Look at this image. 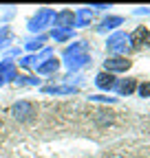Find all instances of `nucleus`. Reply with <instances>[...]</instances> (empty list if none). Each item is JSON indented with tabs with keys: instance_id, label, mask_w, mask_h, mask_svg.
Listing matches in <instances>:
<instances>
[{
	"instance_id": "19",
	"label": "nucleus",
	"mask_w": 150,
	"mask_h": 158,
	"mask_svg": "<svg viewBox=\"0 0 150 158\" xmlns=\"http://www.w3.org/2000/svg\"><path fill=\"white\" fill-rule=\"evenodd\" d=\"M146 44H150V33H148V40H146Z\"/></svg>"
},
{
	"instance_id": "1",
	"label": "nucleus",
	"mask_w": 150,
	"mask_h": 158,
	"mask_svg": "<svg viewBox=\"0 0 150 158\" xmlns=\"http://www.w3.org/2000/svg\"><path fill=\"white\" fill-rule=\"evenodd\" d=\"M64 57H66V66H68L71 70L82 68V66L88 62V59H90L88 53H86V46H84V44H77V46H73V48H66Z\"/></svg>"
},
{
	"instance_id": "3",
	"label": "nucleus",
	"mask_w": 150,
	"mask_h": 158,
	"mask_svg": "<svg viewBox=\"0 0 150 158\" xmlns=\"http://www.w3.org/2000/svg\"><path fill=\"white\" fill-rule=\"evenodd\" d=\"M11 114H13L15 121H29L35 114V108H33L31 101H18V103L11 106Z\"/></svg>"
},
{
	"instance_id": "8",
	"label": "nucleus",
	"mask_w": 150,
	"mask_h": 158,
	"mask_svg": "<svg viewBox=\"0 0 150 158\" xmlns=\"http://www.w3.org/2000/svg\"><path fill=\"white\" fill-rule=\"evenodd\" d=\"M128 40H130V48H141L148 40V31L143 27H139V29H135L133 35H128Z\"/></svg>"
},
{
	"instance_id": "2",
	"label": "nucleus",
	"mask_w": 150,
	"mask_h": 158,
	"mask_svg": "<svg viewBox=\"0 0 150 158\" xmlns=\"http://www.w3.org/2000/svg\"><path fill=\"white\" fill-rule=\"evenodd\" d=\"M106 48H108V53H113V55H121V53H126V51L130 48V40H128L126 33H115V35L108 37Z\"/></svg>"
},
{
	"instance_id": "18",
	"label": "nucleus",
	"mask_w": 150,
	"mask_h": 158,
	"mask_svg": "<svg viewBox=\"0 0 150 158\" xmlns=\"http://www.w3.org/2000/svg\"><path fill=\"white\" fill-rule=\"evenodd\" d=\"M75 88H44V92H73Z\"/></svg>"
},
{
	"instance_id": "12",
	"label": "nucleus",
	"mask_w": 150,
	"mask_h": 158,
	"mask_svg": "<svg viewBox=\"0 0 150 158\" xmlns=\"http://www.w3.org/2000/svg\"><path fill=\"white\" fill-rule=\"evenodd\" d=\"M119 24H124V18H119V15H110V18H106L104 22H102L99 31H108V29H115V27H119Z\"/></svg>"
},
{
	"instance_id": "5",
	"label": "nucleus",
	"mask_w": 150,
	"mask_h": 158,
	"mask_svg": "<svg viewBox=\"0 0 150 158\" xmlns=\"http://www.w3.org/2000/svg\"><path fill=\"white\" fill-rule=\"evenodd\" d=\"M51 20H53L55 29H68V31H73V24H75V13H73V11H68V9H64V11H60V13H55Z\"/></svg>"
},
{
	"instance_id": "9",
	"label": "nucleus",
	"mask_w": 150,
	"mask_h": 158,
	"mask_svg": "<svg viewBox=\"0 0 150 158\" xmlns=\"http://www.w3.org/2000/svg\"><path fill=\"white\" fill-rule=\"evenodd\" d=\"M11 79H15V66L11 62H2L0 64V84H7Z\"/></svg>"
},
{
	"instance_id": "13",
	"label": "nucleus",
	"mask_w": 150,
	"mask_h": 158,
	"mask_svg": "<svg viewBox=\"0 0 150 158\" xmlns=\"http://www.w3.org/2000/svg\"><path fill=\"white\" fill-rule=\"evenodd\" d=\"M71 35H73V31H68V29H55V31H53V37H55V40H60V42L68 40Z\"/></svg>"
},
{
	"instance_id": "15",
	"label": "nucleus",
	"mask_w": 150,
	"mask_h": 158,
	"mask_svg": "<svg viewBox=\"0 0 150 158\" xmlns=\"http://www.w3.org/2000/svg\"><path fill=\"white\" fill-rule=\"evenodd\" d=\"M137 90H139V94H141L143 99H148V97H150V81H143Z\"/></svg>"
},
{
	"instance_id": "10",
	"label": "nucleus",
	"mask_w": 150,
	"mask_h": 158,
	"mask_svg": "<svg viewBox=\"0 0 150 158\" xmlns=\"http://www.w3.org/2000/svg\"><path fill=\"white\" fill-rule=\"evenodd\" d=\"M115 88H117L119 94H133L137 90V81H135V79H121Z\"/></svg>"
},
{
	"instance_id": "17",
	"label": "nucleus",
	"mask_w": 150,
	"mask_h": 158,
	"mask_svg": "<svg viewBox=\"0 0 150 158\" xmlns=\"http://www.w3.org/2000/svg\"><path fill=\"white\" fill-rule=\"evenodd\" d=\"M11 40V31L5 29V31H0V46H7V42Z\"/></svg>"
},
{
	"instance_id": "14",
	"label": "nucleus",
	"mask_w": 150,
	"mask_h": 158,
	"mask_svg": "<svg viewBox=\"0 0 150 158\" xmlns=\"http://www.w3.org/2000/svg\"><path fill=\"white\" fill-rule=\"evenodd\" d=\"M90 18H93V13H90L88 9H82V11H80L77 15H75V20H80V24H86Z\"/></svg>"
},
{
	"instance_id": "16",
	"label": "nucleus",
	"mask_w": 150,
	"mask_h": 158,
	"mask_svg": "<svg viewBox=\"0 0 150 158\" xmlns=\"http://www.w3.org/2000/svg\"><path fill=\"white\" fill-rule=\"evenodd\" d=\"M42 44H44V37H38V40H31V42L27 44V48L29 51H35V48H40Z\"/></svg>"
},
{
	"instance_id": "6",
	"label": "nucleus",
	"mask_w": 150,
	"mask_h": 158,
	"mask_svg": "<svg viewBox=\"0 0 150 158\" xmlns=\"http://www.w3.org/2000/svg\"><path fill=\"white\" fill-rule=\"evenodd\" d=\"M51 18H53V13H51V9H40V13H38L31 22H29V29L31 31H40V29H44L49 22H51Z\"/></svg>"
},
{
	"instance_id": "20",
	"label": "nucleus",
	"mask_w": 150,
	"mask_h": 158,
	"mask_svg": "<svg viewBox=\"0 0 150 158\" xmlns=\"http://www.w3.org/2000/svg\"><path fill=\"white\" fill-rule=\"evenodd\" d=\"M0 130H2V121H0Z\"/></svg>"
},
{
	"instance_id": "4",
	"label": "nucleus",
	"mask_w": 150,
	"mask_h": 158,
	"mask_svg": "<svg viewBox=\"0 0 150 158\" xmlns=\"http://www.w3.org/2000/svg\"><path fill=\"white\" fill-rule=\"evenodd\" d=\"M106 73H126L130 66H133V62H130L128 57H124V55H115V57H108L106 59Z\"/></svg>"
},
{
	"instance_id": "11",
	"label": "nucleus",
	"mask_w": 150,
	"mask_h": 158,
	"mask_svg": "<svg viewBox=\"0 0 150 158\" xmlns=\"http://www.w3.org/2000/svg\"><path fill=\"white\" fill-rule=\"evenodd\" d=\"M58 66H60V62H58V59L49 57L44 64H40V66H38V73H42V75H51V73H55V70H58Z\"/></svg>"
},
{
	"instance_id": "7",
	"label": "nucleus",
	"mask_w": 150,
	"mask_h": 158,
	"mask_svg": "<svg viewBox=\"0 0 150 158\" xmlns=\"http://www.w3.org/2000/svg\"><path fill=\"white\" fill-rule=\"evenodd\" d=\"M95 84H97V88H102V90H113V88L117 86L115 75H110V73H106V70L95 77Z\"/></svg>"
}]
</instances>
